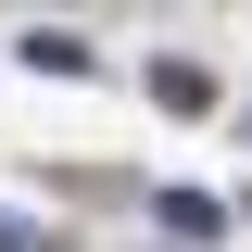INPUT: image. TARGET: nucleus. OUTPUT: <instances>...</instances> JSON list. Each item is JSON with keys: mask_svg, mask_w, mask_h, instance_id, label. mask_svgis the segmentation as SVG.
I'll use <instances>...</instances> for the list:
<instances>
[{"mask_svg": "<svg viewBox=\"0 0 252 252\" xmlns=\"http://www.w3.org/2000/svg\"><path fill=\"white\" fill-rule=\"evenodd\" d=\"M152 227H164V240H215L227 202H215V189H152Z\"/></svg>", "mask_w": 252, "mask_h": 252, "instance_id": "nucleus-1", "label": "nucleus"}, {"mask_svg": "<svg viewBox=\"0 0 252 252\" xmlns=\"http://www.w3.org/2000/svg\"><path fill=\"white\" fill-rule=\"evenodd\" d=\"M152 101H177V114H202V101H215V76H202V63H152Z\"/></svg>", "mask_w": 252, "mask_h": 252, "instance_id": "nucleus-2", "label": "nucleus"}, {"mask_svg": "<svg viewBox=\"0 0 252 252\" xmlns=\"http://www.w3.org/2000/svg\"><path fill=\"white\" fill-rule=\"evenodd\" d=\"M0 252H63V240H51L38 215H0Z\"/></svg>", "mask_w": 252, "mask_h": 252, "instance_id": "nucleus-3", "label": "nucleus"}]
</instances>
